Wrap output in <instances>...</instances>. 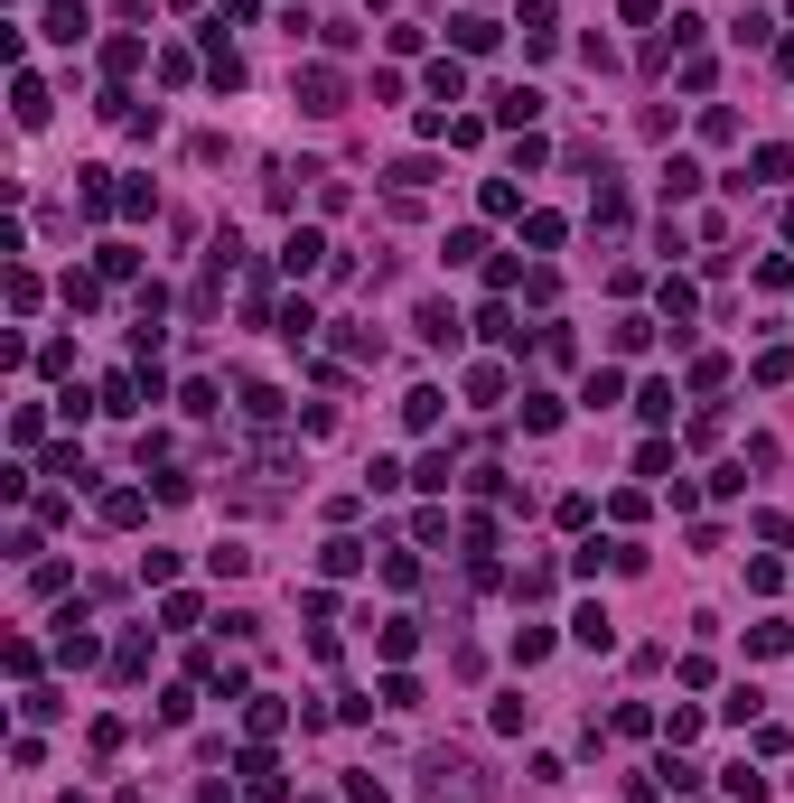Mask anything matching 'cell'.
Returning <instances> with one entry per match:
<instances>
[{"mask_svg": "<svg viewBox=\"0 0 794 803\" xmlns=\"http://www.w3.org/2000/svg\"><path fill=\"white\" fill-rule=\"evenodd\" d=\"M346 803H393V785L374 776V766H355V776H346Z\"/></svg>", "mask_w": 794, "mask_h": 803, "instance_id": "obj_41", "label": "cell"}, {"mask_svg": "<svg viewBox=\"0 0 794 803\" xmlns=\"http://www.w3.org/2000/svg\"><path fill=\"white\" fill-rule=\"evenodd\" d=\"M580 402H589V412H607V402H627V374H617V365H598V374H589V392H580Z\"/></svg>", "mask_w": 794, "mask_h": 803, "instance_id": "obj_23", "label": "cell"}, {"mask_svg": "<svg viewBox=\"0 0 794 803\" xmlns=\"http://www.w3.org/2000/svg\"><path fill=\"white\" fill-rule=\"evenodd\" d=\"M729 384V355H692V392H720Z\"/></svg>", "mask_w": 794, "mask_h": 803, "instance_id": "obj_46", "label": "cell"}, {"mask_svg": "<svg viewBox=\"0 0 794 803\" xmlns=\"http://www.w3.org/2000/svg\"><path fill=\"white\" fill-rule=\"evenodd\" d=\"M477 327H487L495 346H514V355H524V327H514V309H505V299H495V309H487V318H477Z\"/></svg>", "mask_w": 794, "mask_h": 803, "instance_id": "obj_38", "label": "cell"}, {"mask_svg": "<svg viewBox=\"0 0 794 803\" xmlns=\"http://www.w3.org/2000/svg\"><path fill=\"white\" fill-rule=\"evenodd\" d=\"M440 402H449L440 384H420V392H402V421H412V430H440Z\"/></svg>", "mask_w": 794, "mask_h": 803, "instance_id": "obj_16", "label": "cell"}, {"mask_svg": "<svg viewBox=\"0 0 794 803\" xmlns=\"http://www.w3.org/2000/svg\"><path fill=\"white\" fill-rule=\"evenodd\" d=\"M449 477H458V459H449V449H430V459L412 467V486H430V495H449Z\"/></svg>", "mask_w": 794, "mask_h": 803, "instance_id": "obj_27", "label": "cell"}, {"mask_svg": "<svg viewBox=\"0 0 794 803\" xmlns=\"http://www.w3.org/2000/svg\"><path fill=\"white\" fill-rule=\"evenodd\" d=\"M524 430H560V392H524Z\"/></svg>", "mask_w": 794, "mask_h": 803, "instance_id": "obj_35", "label": "cell"}, {"mask_svg": "<svg viewBox=\"0 0 794 803\" xmlns=\"http://www.w3.org/2000/svg\"><path fill=\"white\" fill-rule=\"evenodd\" d=\"M776 66H785V75H794V38H776Z\"/></svg>", "mask_w": 794, "mask_h": 803, "instance_id": "obj_52", "label": "cell"}, {"mask_svg": "<svg viewBox=\"0 0 794 803\" xmlns=\"http://www.w3.org/2000/svg\"><path fill=\"white\" fill-rule=\"evenodd\" d=\"M720 794H729V803H767V776H757V766L739 757V766H729V776H720Z\"/></svg>", "mask_w": 794, "mask_h": 803, "instance_id": "obj_20", "label": "cell"}, {"mask_svg": "<svg viewBox=\"0 0 794 803\" xmlns=\"http://www.w3.org/2000/svg\"><path fill=\"white\" fill-rule=\"evenodd\" d=\"M160 626H168V636H187V626H197V598L168 589V598H160Z\"/></svg>", "mask_w": 794, "mask_h": 803, "instance_id": "obj_39", "label": "cell"}, {"mask_svg": "<svg viewBox=\"0 0 794 803\" xmlns=\"http://www.w3.org/2000/svg\"><path fill=\"white\" fill-rule=\"evenodd\" d=\"M374 644H383V664H402V654H420V626H412V617H383V636H374Z\"/></svg>", "mask_w": 794, "mask_h": 803, "instance_id": "obj_18", "label": "cell"}, {"mask_svg": "<svg viewBox=\"0 0 794 803\" xmlns=\"http://www.w3.org/2000/svg\"><path fill=\"white\" fill-rule=\"evenodd\" d=\"M420 794H430V803H495V785H487V766H477V757L430 748V757H420Z\"/></svg>", "mask_w": 794, "mask_h": 803, "instance_id": "obj_1", "label": "cell"}, {"mask_svg": "<svg viewBox=\"0 0 794 803\" xmlns=\"http://www.w3.org/2000/svg\"><path fill=\"white\" fill-rule=\"evenodd\" d=\"M560 234H570L560 215H524V243H533V253H560Z\"/></svg>", "mask_w": 794, "mask_h": 803, "instance_id": "obj_37", "label": "cell"}, {"mask_svg": "<svg viewBox=\"0 0 794 803\" xmlns=\"http://www.w3.org/2000/svg\"><path fill=\"white\" fill-rule=\"evenodd\" d=\"M701 178H710L701 160H664V206H692V197H701Z\"/></svg>", "mask_w": 794, "mask_h": 803, "instance_id": "obj_12", "label": "cell"}, {"mask_svg": "<svg viewBox=\"0 0 794 803\" xmlns=\"http://www.w3.org/2000/svg\"><path fill=\"white\" fill-rule=\"evenodd\" d=\"M430 103H467V66H458V57L430 66Z\"/></svg>", "mask_w": 794, "mask_h": 803, "instance_id": "obj_19", "label": "cell"}, {"mask_svg": "<svg viewBox=\"0 0 794 803\" xmlns=\"http://www.w3.org/2000/svg\"><path fill=\"white\" fill-rule=\"evenodd\" d=\"M280 719H290V711H280L272 691H253V701H243V729H253V738H272V729H280Z\"/></svg>", "mask_w": 794, "mask_h": 803, "instance_id": "obj_29", "label": "cell"}, {"mask_svg": "<svg viewBox=\"0 0 794 803\" xmlns=\"http://www.w3.org/2000/svg\"><path fill=\"white\" fill-rule=\"evenodd\" d=\"M757 384H794V346H767V355H757Z\"/></svg>", "mask_w": 794, "mask_h": 803, "instance_id": "obj_44", "label": "cell"}, {"mask_svg": "<svg viewBox=\"0 0 794 803\" xmlns=\"http://www.w3.org/2000/svg\"><path fill=\"white\" fill-rule=\"evenodd\" d=\"M234 402H243V421H253V430H280V392H272V384H243Z\"/></svg>", "mask_w": 794, "mask_h": 803, "instance_id": "obj_13", "label": "cell"}, {"mask_svg": "<svg viewBox=\"0 0 794 803\" xmlns=\"http://www.w3.org/2000/svg\"><path fill=\"white\" fill-rule=\"evenodd\" d=\"M467 402H505V365H477V374H467Z\"/></svg>", "mask_w": 794, "mask_h": 803, "instance_id": "obj_43", "label": "cell"}, {"mask_svg": "<svg viewBox=\"0 0 794 803\" xmlns=\"http://www.w3.org/2000/svg\"><path fill=\"white\" fill-rule=\"evenodd\" d=\"M487 719H495V729H505V738H524V729H533V701H524V691H505V701H495Z\"/></svg>", "mask_w": 794, "mask_h": 803, "instance_id": "obj_24", "label": "cell"}, {"mask_svg": "<svg viewBox=\"0 0 794 803\" xmlns=\"http://www.w3.org/2000/svg\"><path fill=\"white\" fill-rule=\"evenodd\" d=\"M467 262H487V234H477V225L449 234V272H467Z\"/></svg>", "mask_w": 794, "mask_h": 803, "instance_id": "obj_31", "label": "cell"}, {"mask_svg": "<svg viewBox=\"0 0 794 803\" xmlns=\"http://www.w3.org/2000/svg\"><path fill=\"white\" fill-rule=\"evenodd\" d=\"M542 103H552L542 85H505V93H495V122H505V131H533V122H542Z\"/></svg>", "mask_w": 794, "mask_h": 803, "instance_id": "obj_4", "label": "cell"}, {"mask_svg": "<svg viewBox=\"0 0 794 803\" xmlns=\"http://www.w3.org/2000/svg\"><path fill=\"white\" fill-rule=\"evenodd\" d=\"M524 299H533V309H552V299H560V272H552V262H533V272H524Z\"/></svg>", "mask_w": 794, "mask_h": 803, "instance_id": "obj_40", "label": "cell"}, {"mask_svg": "<svg viewBox=\"0 0 794 803\" xmlns=\"http://www.w3.org/2000/svg\"><path fill=\"white\" fill-rule=\"evenodd\" d=\"M776 178H794V150H776V140H767V150H747V168H739L729 187H776Z\"/></svg>", "mask_w": 794, "mask_h": 803, "instance_id": "obj_9", "label": "cell"}, {"mask_svg": "<svg viewBox=\"0 0 794 803\" xmlns=\"http://www.w3.org/2000/svg\"><path fill=\"white\" fill-rule=\"evenodd\" d=\"M654 327H664V318H617V327H607V355H645Z\"/></svg>", "mask_w": 794, "mask_h": 803, "instance_id": "obj_14", "label": "cell"}, {"mask_svg": "<svg viewBox=\"0 0 794 803\" xmlns=\"http://www.w3.org/2000/svg\"><path fill=\"white\" fill-rule=\"evenodd\" d=\"M635 477H664V486H673V439H645V449H635Z\"/></svg>", "mask_w": 794, "mask_h": 803, "instance_id": "obj_30", "label": "cell"}, {"mask_svg": "<svg viewBox=\"0 0 794 803\" xmlns=\"http://www.w3.org/2000/svg\"><path fill=\"white\" fill-rule=\"evenodd\" d=\"M514 664H524V673L552 664V626H514Z\"/></svg>", "mask_w": 794, "mask_h": 803, "instance_id": "obj_22", "label": "cell"}, {"mask_svg": "<svg viewBox=\"0 0 794 803\" xmlns=\"http://www.w3.org/2000/svg\"><path fill=\"white\" fill-rule=\"evenodd\" d=\"M635 412H645L654 430H664V421H673V384H635Z\"/></svg>", "mask_w": 794, "mask_h": 803, "instance_id": "obj_33", "label": "cell"}, {"mask_svg": "<svg viewBox=\"0 0 794 803\" xmlns=\"http://www.w3.org/2000/svg\"><path fill=\"white\" fill-rule=\"evenodd\" d=\"M412 327H420V346H449V355H458V337H467L449 299H420V309H412Z\"/></svg>", "mask_w": 794, "mask_h": 803, "instance_id": "obj_3", "label": "cell"}, {"mask_svg": "<svg viewBox=\"0 0 794 803\" xmlns=\"http://www.w3.org/2000/svg\"><path fill=\"white\" fill-rule=\"evenodd\" d=\"M103 280H140V253H131V243H103Z\"/></svg>", "mask_w": 794, "mask_h": 803, "instance_id": "obj_48", "label": "cell"}, {"mask_svg": "<svg viewBox=\"0 0 794 803\" xmlns=\"http://www.w3.org/2000/svg\"><path fill=\"white\" fill-rule=\"evenodd\" d=\"M318 570H327V579H355V570H365V542H355V532H327Z\"/></svg>", "mask_w": 794, "mask_h": 803, "instance_id": "obj_10", "label": "cell"}, {"mask_svg": "<svg viewBox=\"0 0 794 803\" xmlns=\"http://www.w3.org/2000/svg\"><path fill=\"white\" fill-rule=\"evenodd\" d=\"M253 20V0H215V28H243Z\"/></svg>", "mask_w": 794, "mask_h": 803, "instance_id": "obj_51", "label": "cell"}, {"mask_svg": "<svg viewBox=\"0 0 794 803\" xmlns=\"http://www.w3.org/2000/svg\"><path fill=\"white\" fill-rule=\"evenodd\" d=\"M487 290H524V262H514V253H487Z\"/></svg>", "mask_w": 794, "mask_h": 803, "instance_id": "obj_49", "label": "cell"}, {"mask_svg": "<svg viewBox=\"0 0 794 803\" xmlns=\"http://www.w3.org/2000/svg\"><path fill=\"white\" fill-rule=\"evenodd\" d=\"M113 673H122V682H140V673H150V636H122V644H113Z\"/></svg>", "mask_w": 794, "mask_h": 803, "instance_id": "obj_28", "label": "cell"}, {"mask_svg": "<svg viewBox=\"0 0 794 803\" xmlns=\"http://www.w3.org/2000/svg\"><path fill=\"white\" fill-rule=\"evenodd\" d=\"M570 636H580L589 654H617V626H607V607H580V617H570Z\"/></svg>", "mask_w": 794, "mask_h": 803, "instance_id": "obj_15", "label": "cell"}, {"mask_svg": "<svg viewBox=\"0 0 794 803\" xmlns=\"http://www.w3.org/2000/svg\"><path fill=\"white\" fill-rule=\"evenodd\" d=\"M785 644H794V626H785V617H767V626H747V654H785Z\"/></svg>", "mask_w": 794, "mask_h": 803, "instance_id": "obj_36", "label": "cell"}, {"mask_svg": "<svg viewBox=\"0 0 794 803\" xmlns=\"http://www.w3.org/2000/svg\"><path fill=\"white\" fill-rule=\"evenodd\" d=\"M374 701H383V711H420V682H412V673H383V691H374Z\"/></svg>", "mask_w": 794, "mask_h": 803, "instance_id": "obj_34", "label": "cell"}, {"mask_svg": "<svg viewBox=\"0 0 794 803\" xmlns=\"http://www.w3.org/2000/svg\"><path fill=\"white\" fill-rule=\"evenodd\" d=\"M10 103H20V122H28V131H38V122H47V85H38V75H28V66H20V85H10Z\"/></svg>", "mask_w": 794, "mask_h": 803, "instance_id": "obj_21", "label": "cell"}, {"mask_svg": "<svg viewBox=\"0 0 794 803\" xmlns=\"http://www.w3.org/2000/svg\"><path fill=\"white\" fill-rule=\"evenodd\" d=\"M514 598H524V607H542V598H552V561H524V570H514Z\"/></svg>", "mask_w": 794, "mask_h": 803, "instance_id": "obj_25", "label": "cell"}, {"mask_svg": "<svg viewBox=\"0 0 794 803\" xmlns=\"http://www.w3.org/2000/svg\"><path fill=\"white\" fill-rule=\"evenodd\" d=\"M93 654H103V644H93V626H85V607H66V617H56V664H75L85 673Z\"/></svg>", "mask_w": 794, "mask_h": 803, "instance_id": "obj_5", "label": "cell"}, {"mask_svg": "<svg viewBox=\"0 0 794 803\" xmlns=\"http://www.w3.org/2000/svg\"><path fill=\"white\" fill-rule=\"evenodd\" d=\"M47 477H66V486H93V467H85V449L66 439V449H47Z\"/></svg>", "mask_w": 794, "mask_h": 803, "instance_id": "obj_26", "label": "cell"}, {"mask_svg": "<svg viewBox=\"0 0 794 803\" xmlns=\"http://www.w3.org/2000/svg\"><path fill=\"white\" fill-rule=\"evenodd\" d=\"M747 589L776 598V589H785V561H767V551H757V561H747Z\"/></svg>", "mask_w": 794, "mask_h": 803, "instance_id": "obj_42", "label": "cell"}, {"mask_svg": "<svg viewBox=\"0 0 794 803\" xmlns=\"http://www.w3.org/2000/svg\"><path fill=\"white\" fill-rule=\"evenodd\" d=\"M290 93H300V113H346V75H337V66H300Z\"/></svg>", "mask_w": 794, "mask_h": 803, "instance_id": "obj_2", "label": "cell"}, {"mask_svg": "<svg viewBox=\"0 0 794 803\" xmlns=\"http://www.w3.org/2000/svg\"><path fill=\"white\" fill-rule=\"evenodd\" d=\"M38 38H56V47H85V38H93L85 0H56V10H47V20H38Z\"/></svg>", "mask_w": 794, "mask_h": 803, "instance_id": "obj_6", "label": "cell"}, {"mask_svg": "<svg viewBox=\"0 0 794 803\" xmlns=\"http://www.w3.org/2000/svg\"><path fill=\"white\" fill-rule=\"evenodd\" d=\"M280 337L308 346V337H318V309H308V299H290V309H280Z\"/></svg>", "mask_w": 794, "mask_h": 803, "instance_id": "obj_32", "label": "cell"}, {"mask_svg": "<svg viewBox=\"0 0 794 803\" xmlns=\"http://www.w3.org/2000/svg\"><path fill=\"white\" fill-rule=\"evenodd\" d=\"M38 299H47L38 272H10V309H20V318H38Z\"/></svg>", "mask_w": 794, "mask_h": 803, "instance_id": "obj_45", "label": "cell"}, {"mask_svg": "<svg viewBox=\"0 0 794 803\" xmlns=\"http://www.w3.org/2000/svg\"><path fill=\"white\" fill-rule=\"evenodd\" d=\"M140 57H150V47H140V28H113V38H103V66H113V75H131Z\"/></svg>", "mask_w": 794, "mask_h": 803, "instance_id": "obj_17", "label": "cell"}, {"mask_svg": "<svg viewBox=\"0 0 794 803\" xmlns=\"http://www.w3.org/2000/svg\"><path fill=\"white\" fill-rule=\"evenodd\" d=\"M318 262H327V234H318V225H300L290 243H280V272H290V280H308Z\"/></svg>", "mask_w": 794, "mask_h": 803, "instance_id": "obj_8", "label": "cell"}, {"mask_svg": "<svg viewBox=\"0 0 794 803\" xmlns=\"http://www.w3.org/2000/svg\"><path fill=\"white\" fill-rule=\"evenodd\" d=\"M140 514H150V495H140V486H103V524H113V532H131Z\"/></svg>", "mask_w": 794, "mask_h": 803, "instance_id": "obj_11", "label": "cell"}, {"mask_svg": "<svg viewBox=\"0 0 794 803\" xmlns=\"http://www.w3.org/2000/svg\"><path fill=\"white\" fill-rule=\"evenodd\" d=\"M785 243H794V206H785Z\"/></svg>", "mask_w": 794, "mask_h": 803, "instance_id": "obj_53", "label": "cell"}, {"mask_svg": "<svg viewBox=\"0 0 794 803\" xmlns=\"http://www.w3.org/2000/svg\"><path fill=\"white\" fill-rule=\"evenodd\" d=\"M495 38H505V28H495L487 10H458V20H449V47H458V57H487Z\"/></svg>", "mask_w": 794, "mask_h": 803, "instance_id": "obj_7", "label": "cell"}, {"mask_svg": "<svg viewBox=\"0 0 794 803\" xmlns=\"http://www.w3.org/2000/svg\"><path fill=\"white\" fill-rule=\"evenodd\" d=\"M757 542H785L794 551V514H757Z\"/></svg>", "mask_w": 794, "mask_h": 803, "instance_id": "obj_50", "label": "cell"}, {"mask_svg": "<svg viewBox=\"0 0 794 803\" xmlns=\"http://www.w3.org/2000/svg\"><path fill=\"white\" fill-rule=\"evenodd\" d=\"M56 803H85V794H56Z\"/></svg>", "mask_w": 794, "mask_h": 803, "instance_id": "obj_54", "label": "cell"}, {"mask_svg": "<svg viewBox=\"0 0 794 803\" xmlns=\"http://www.w3.org/2000/svg\"><path fill=\"white\" fill-rule=\"evenodd\" d=\"M487 215H524V187H514V178H487Z\"/></svg>", "mask_w": 794, "mask_h": 803, "instance_id": "obj_47", "label": "cell"}]
</instances>
